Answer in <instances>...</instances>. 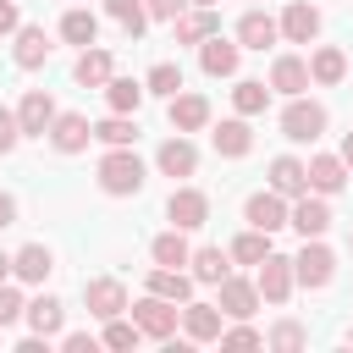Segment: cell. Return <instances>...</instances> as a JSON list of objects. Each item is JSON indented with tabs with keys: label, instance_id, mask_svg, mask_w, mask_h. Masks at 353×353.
Listing matches in <instances>:
<instances>
[{
	"label": "cell",
	"instance_id": "cell-38",
	"mask_svg": "<svg viewBox=\"0 0 353 353\" xmlns=\"http://www.w3.org/2000/svg\"><path fill=\"white\" fill-rule=\"evenodd\" d=\"M105 11L127 28V39H138L143 33V22H149V11H143V0H105Z\"/></svg>",
	"mask_w": 353,
	"mask_h": 353
},
{
	"label": "cell",
	"instance_id": "cell-7",
	"mask_svg": "<svg viewBox=\"0 0 353 353\" xmlns=\"http://www.w3.org/2000/svg\"><path fill=\"white\" fill-rule=\"evenodd\" d=\"M182 331H188V342H221V331H226V309L221 303H182Z\"/></svg>",
	"mask_w": 353,
	"mask_h": 353
},
{
	"label": "cell",
	"instance_id": "cell-4",
	"mask_svg": "<svg viewBox=\"0 0 353 353\" xmlns=\"http://www.w3.org/2000/svg\"><path fill=\"white\" fill-rule=\"evenodd\" d=\"M292 287H298V270H292V259L270 248V254L259 259V298H265V303H287V298H292Z\"/></svg>",
	"mask_w": 353,
	"mask_h": 353
},
{
	"label": "cell",
	"instance_id": "cell-31",
	"mask_svg": "<svg viewBox=\"0 0 353 353\" xmlns=\"http://www.w3.org/2000/svg\"><path fill=\"white\" fill-rule=\"evenodd\" d=\"M94 138H99V143H110V149H132V143H138V121H132V116H121V110H110V116L94 127Z\"/></svg>",
	"mask_w": 353,
	"mask_h": 353
},
{
	"label": "cell",
	"instance_id": "cell-51",
	"mask_svg": "<svg viewBox=\"0 0 353 353\" xmlns=\"http://www.w3.org/2000/svg\"><path fill=\"white\" fill-rule=\"evenodd\" d=\"M347 248H353V232H347Z\"/></svg>",
	"mask_w": 353,
	"mask_h": 353
},
{
	"label": "cell",
	"instance_id": "cell-39",
	"mask_svg": "<svg viewBox=\"0 0 353 353\" xmlns=\"http://www.w3.org/2000/svg\"><path fill=\"white\" fill-rule=\"evenodd\" d=\"M138 336H143V331H138V320H121V314H116V320H105V347L127 353V347H138Z\"/></svg>",
	"mask_w": 353,
	"mask_h": 353
},
{
	"label": "cell",
	"instance_id": "cell-37",
	"mask_svg": "<svg viewBox=\"0 0 353 353\" xmlns=\"http://www.w3.org/2000/svg\"><path fill=\"white\" fill-rule=\"evenodd\" d=\"M265 254H270V232H259V226H248V232L232 243V259H237V265H259Z\"/></svg>",
	"mask_w": 353,
	"mask_h": 353
},
{
	"label": "cell",
	"instance_id": "cell-43",
	"mask_svg": "<svg viewBox=\"0 0 353 353\" xmlns=\"http://www.w3.org/2000/svg\"><path fill=\"white\" fill-rule=\"evenodd\" d=\"M17 138H22L17 110H0V154H11V149H17Z\"/></svg>",
	"mask_w": 353,
	"mask_h": 353
},
{
	"label": "cell",
	"instance_id": "cell-22",
	"mask_svg": "<svg viewBox=\"0 0 353 353\" xmlns=\"http://www.w3.org/2000/svg\"><path fill=\"white\" fill-rule=\"evenodd\" d=\"M210 143H215V154H226V160H243V154L254 149V132H248V121L237 116V121H221V127L210 132Z\"/></svg>",
	"mask_w": 353,
	"mask_h": 353
},
{
	"label": "cell",
	"instance_id": "cell-34",
	"mask_svg": "<svg viewBox=\"0 0 353 353\" xmlns=\"http://www.w3.org/2000/svg\"><path fill=\"white\" fill-rule=\"evenodd\" d=\"M143 83H132V77H110L105 83V99H110V110H121V116H138V105H143Z\"/></svg>",
	"mask_w": 353,
	"mask_h": 353
},
{
	"label": "cell",
	"instance_id": "cell-49",
	"mask_svg": "<svg viewBox=\"0 0 353 353\" xmlns=\"http://www.w3.org/2000/svg\"><path fill=\"white\" fill-rule=\"evenodd\" d=\"M6 276H11V259H6V254H0V281H6Z\"/></svg>",
	"mask_w": 353,
	"mask_h": 353
},
{
	"label": "cell",
	"instance_id": "cell-28",
	"mask_svg": "<svg viewBox=\"0 0 353 353\" xmlns=\"http://www.w3.org/2000/svg\"><path fill=\"white\" fill-rule=\"evenodd\" d=\"M44 61H50V39H44V28H17V66L33 72V66H44Z\"/></svg>",
	"mask_w": 353,
	"mask_h": 353
},
{
	"label": "cell",
	"instance_id": "cell-50",
	"mask_svg": "<svg viewBox=\"0 0 353 353\" xmlns=\"http://www.w3.org/2000/svg\"><path fill=\"white\" fill-rule=\"evenodd\" d=\"M193 6H215V0H193Z\"/></svg>",
	"mask_w": 353,
	"mask_h": 353
},
{
	"label": "cell",
	"instance_id": "cell-46",
	"mask_svg": "<svg viewBox=\"0 0 353 353\" xmlns=\"http://www.w3.org/2000/svg\"><path fill=\"white\" fill-rule=\"evenodd\" d=\"M22 17H17V0H0V33H17Z\"/></svg>",
	"mask_w": 353,
	"mask_h": 353
},
{
	"label": "cell",
	"instance_id": "cell-6",
	"mask_svg": "<svg viewBox=\"0 0 353 353\" xmlns=\"http://www.w3.org/2000/svg\"><path fill=\"white\" fill-rule=\"evenodd\" d=\"M83 303H88L94 320H116L127 309V287L116 276H94V281H83Z\"/></svg>",
	"mask_w": 353,
	"mask_h": 353
},
{
	"label": "cell",
	"instance_id": "cell-44",
	"mask_svg": "<svg viewBox=\"0 0 353 353\" xmlns=\"http://www.w3.org/2000/svg\"><path fill=\"white\" fill-rule=\"evenodd\" d=\"M182 6H188V0H143V11H149V17H160V22H176V17H182Z\"/></svg>",
	"mask_w": 353,
	"mask_h": 353
},
{
	"label": "cell",
	"instance_id": "cell-19",
	"mask_svg": "<svg viewBox=\"0 0 353 353\" xmlns=\"http://www.w3.org/2000/svg\"><path fill=\"white\" fill-rule=\"evenodd\" d=\"M320 33V11L309 6V0H292L287 11H281V39H292V44H309Z\"/></svg>",
	"mask_w": 353,
	"mask_h": 353
},
{
	"label": "cell",
	"instance_id": "cell-11",
	"mask_svg": "<svg viewBox=\"0 0 353 353\" xmlns=\"http://www.w3.org/2000/svg\"><path fill=\"white\" fill-rule=\"evenodd\" d=\"M237 55H243V44H232V39H221V33H210V39L199 44V66H204L210 77H232V72H237Z\"/></svg>",
	"mask_w": 353,
	"mask_h": 353
},
{
	"label": "cell",
	"instance_id": "cell-35",
	"mask_svg": "<svg viewBox=\"0 0 353 353\" xmlns=\"http://www.w3.org/2000/svg\"><path fill=\"white\" fill-rule=\"evenodd\" d=\"M143 88H149V94H160V99L182 94V66H176V61H154V66H149V77H143Z\"/></svg>",
	"mask_w": 353,
	"mask_h": 353
},
{
	"label": "cell",
	"instance_id": "cell-9",
	"mask_svg": "<svg viewBox=\"0 0 353 353\" xmlns=\"http://www.w3.org/2000/svg\"><path fill=\"white\" fill-rule=\"evenodd\" d=\"M165 215H171V226L193 232V226H204V221H210V199H204L199 188H176V193L165 199Z\"/></svg>",
	"mask_w": 353,
	"mask_h": 353
},
{
	"label": "cell",
	"instance_id": "cell-23",
	"mask_svg": "<svg viewBox=\"0 0 353 353\" xmlns=\"http://www.w3.org/2000/svg\"><path fill=\"white\" fill-rule=\"evenodd\" d=\"M171 28H176V44H204L210 33H221V17H215V6H199L193 17H176Z\"/></svg>",
	"mask_w": 353,
	"mask_h": 353
},
{
	"label": "cell",
	"instance_id": "cell-18",
	"mask_svg": "<svg viewBox=\"0 0 353 353\" xmlns=\"http://www.w3.org/2000/svg\"><path fill=\"white\" fill-rule=\"evenodd\" d=\"M221 309H226V320H248V314L259 309V281L226 276V281H221Z\"/></svg>",
	"mask_w": 353,
	"mask_h": 353
},
{
	"label": "cell",
	"instance_id": "cell-24",
	"mask_svg": "<svg viewBox=\"0 0 353 353\" xmlns=\"http://www.w3.org/2000/svg\"><path fill=\"white\" fill-rule=\"evenodd\" d=\"M11 270H17L22 281H44V276L55 270V254H50L44 243H28V248H17V254H11Z\"/></svg>",
	"mask_w": 353,
	"mask_h": 353
},
{
	"label": "cell",
	"instance_id": "cell-1",
	"mask_svg": "<svg viewBox=\"0 0 353 353\" xmlns=\"http://www.w3.org/2000/svg\"><path fill=\"white\" fill-rule=\"evenodd\" d=\"M99 188H105L110 199L138 193V188H143V160H138L132 149H110V154L99 160Z\"/></svg>",
	"mask_w": 353,
	"mask_h": 353
},
{
	"label": "cell",
	"instance_id": "cell-16",
	"mask_svg": "<svg viewBox=\"0 0 353 353\" xmlns=\"http://www.w3.org/2000/svg\"><path fill=\"white\" fill-rule=\"evenodd\" d=\"M347 176H353V171H347L342 154H314V160H309V188H314V193H342Z\"/></svg>",
	"mask_w": 353,
	"mask_h": 353
},
{
	"label": "cell",
	"instance_id": "cell-14",
	"mask_svg": "<svg viewBox=\"0 0 353 353\" xmlns=\"http://www.w3.org/2000/svg\"><path fill=\"white\" fill-rule=\"evenodd\" d=\"M276 39H281V22H270L259 6L243 11V22H237V44H243V50H270Z\"/></svg>",
	"mask_w": 353,
	"mask_h": 353
},
{
	"label": "cell",
	"instance_id": "cell-21",
	"mask_svg": "<svg viewBox=\"0 0 353 353\" xmlns=\"http://www.w3.org/2000/svg\"><path fill=\"white\" fill-rule=\"evenodd\" d=\"M210 121V99L204 94H171V127L176 132H199Z\"/></svg>",
	"mask_w": 353,
	"mask_h": 353
},
{
	"label": "cell",
	"instance_id": "cell-8",
	"mask_svg": "<svg viewBox=\"0 0 353 353\" xmlns=\"http://www.w3.org/2000/svg\"><path fill=\"white\" fill-rule=\"evenodd\" d=\"M243 215H248V226H259V232H281V226L292 221V204L270 188V193H254V199L243 204Z\"/></svg>",
	"mask_w": 353,
	"mask_h": 353
},
{
	"label": "cell",
	"instance_id": "cell-32",
	"mask_svg": "<svg viewBox=\"0 0 353 353\" xmlns=\"http://www.w3.org/2000/svg\"><path fill=\"white\" fill-rule=\"evenodd\" d=\"M149 292H160V298H171V303H188V298H193V276L160 265V270H149Z\"/></svg>",
	"mask_w": 353,
	"mask_h": 353
},
{
	"label": "cell",
	"instance_id": "cell-10",
	"mask_svg": "<svg viewBox=\"0 0 353 353\" xmlns=\"http://www.w3.org/2000/svg\"><path fill=\"white\" fill-rule=\"evenodd\" d=\"M287 226H298L303 237H325V226H331V210H325V193H298V204H292V221Z\"/></svg>",
	"mask_w": 353,
	"mask_h": 353
},
{
	"label": "cell",
	"instance_id": "cell-52",
	"mask_svg": "<svg viewBox=\"0 0 353 353\" xmlns=\"http://www.w3.org/2000/svg\"><path fill=\"white\" fill-rule=\"evenodd\" d=\"M347 342H353V331H347Z\"/></svg>",
	"mask_w": 353,
	"mask_h": 353
},
{
	"label": "cell",
	"instance_id": "cell-17",
	"mask_svg": "<svg viewBox=\"0 0 353 353\" xmlns=\"http://www.w3.org/2000/svg\"><path fill=\"white\" fill-rule=\"evenodd\" d=\"M270 188H276L281 199L309 193V165H303V160H292V154H276V160H270Z\"/></svg>",
	"mask_w": 353,
	"mask_h": 353
},
{
	"label": "cell",
	"instance_id": "cell-12",
	"mask_svg": "<svg viewBox=\"0 0 353 353\" xmlns=\"http://www.w3.org/2000/svg\"><path fill=\"white\" fill-rule=\"evenodd\" d=\"M55 116H61V110H55V99H50L44 88H28V94H22V105H17L22 132H39V138L50 132V121H55Z\"/></svg>",
	"mask_w": 353,
	"mask_h": 353
},
{
	"label": "cell",
	"instance_id": "cell-26",
	"mask_svg": "<svg viewBox=\"0 0 353 353\" xmlns=\"http://www.w3.org/2000/svg\"><path fill=\"white\" fill-rule=\"evenodd\" d=\"M188 265H193V281H204V287H221L232 276V254H221V248H199Z\"/></svg>",
	"mask_w": 353,
	"mask_h": 353
},
{
	"label": "cell",
	"instance_id": "cell-29",
	"mask_svg": "<svg viewBox=\"0 0 353 353\" xmlns=\"http://www.w3.org/2000/svg\"><path fill=\"white\" fill-rule=\"evenodd\" d=\"M72 72H77V83H83V88H105V83H110V50H94V44H88V50L77 55V66H72Z\"/></svg>",
	"mask_w": 353,
	"mask_h": 353
},
{
	"label": "cell",
	"instance_id": "cell-41",
	"mask_svg": "<svg viewBox=\"0 0 353 353\" xmlns=\"http://www.w3.org/2000/svg\"><path fill=\"white\" fill-rule=\"evenodd\" d=\"M22 314H28V303H22V292L0 281V325H11V320H22Z\"/></svg>",
	"mask_w": 353,
	"mask_h": 353
},
{
	"label": "cell",
	"instance_id": "cell-48",
	"mask_svg": "<svg viewBox=\"0 0 353 353\" xmlns=\"http://www.w3.org/2000/svg\"><path fill=\"white\" fill-rule=\"evenodd\" d=\"M342 160H347V171H353V132L342 138Z\"/></svg>",
	"mask_w": 353,
	"mask_h": 353
},
{
	"label": "cell",
	"instance_id": "cell-5",
	"mask_svg": "<svg viewBox=\"0 0 353 353\" xmlns=\"http://www.w3.org/2000/svg\"><path fill=\"white\" fill-rule=\"evenodd\" d=\"M292 270H298V281H303V287H325V281L336 276V254H331L320 237H303V248H298Z\"/></svg>",
	"mask_w": 353,
	"mask_h": 353
},
{
	"label": "cell",
	"instance_id": "cell-33",
	"mask_svg": "<svg viewBox=\"0 0 353 353\" xmlns=\"http://www.w3.org/2000/svg\"><path fill=\"white\" fill-rule=\"evenodd\" d=\"M61 39H66V44H83V50H88V44L99 39V17H94V11H77V6H72V11L61 17Z\"/></svg>",
	"mask_w": 353,
	"mask_h": 353
},
{
	"label": "cell",
	"instance_id": "cell-45",
	"mask_svg": "<svg viewBox=\"0 0 353 353\" xmlns=\"http://www.w3.org/2000/svg\"><path fill=\"white\" fill-rule=\"evenodd\" d=\"M61 347H66V353H94V336H88V331H66Z\"/></svg>",
	"mask_w": 353,
	"mask_h": 353
},
{
	"label": "cell",
	"instance_id": "cell-13",
	"mask_svg": "<svg viewBox=\"0 0 353 353\" xmlns=\"http://www.w3.org/2000/svg\"><path fill=\"white\" fill-rule=\"evenodd\" d=\"M88 138H94V127H88V116H77V110H66V116H55V121H50V143H55L61 154L88 149Z\"/></svg>",
	"mask_w": 353,
	"mask_h": 353
},
{
	"label": "cell",
	"instance_id": "cell-40",
	"mask_svg": "<svg viewBox=\"0 0 353 353\" xmlns=\"http://www.w3.org/2000/svg\"><path fill=\"white\" fill-rule=\"evenodd\" d=\"M265 342H270V347H287V353H292V347H303V342H309V331H303L298 320H281V325H270V336H265Z\"/></svg>",
	"mask_w": 353,
	"mask_h": 353
},
{
	"label": "cell",
	"instance_id": "cell-47",
	"mask_svg": "<svg viewBox=\"0 0 353 353\" xmlns=\"http://www.w3.org/2000/svg\"><path fill=\"white\" fill-rule=\"evenodd\" d=\"M6 226H17V199H11V193H0V232H6Z\"/></svg>",
	"mask_w": 353,
	"mask_h": 353
},
{
	"label": "cell",
	"instance_id": "cell-27",
	"mask_svg": "<svg viewBox=\"0 0 353 353\" xmlns=\"http://www.w3.org/2000/svg\"><path fill=\"white\" fill-rule=\"evenodd\" d=\"M22 320H28L39 336H61V320H66V309H61L50 292H39V298L28 303V314H22Z\"/></svg>",
	"mask_w": 353,
	"mask_h": 353
},
{
	"label": "cell",
	"instance_id": "cell-3",
	"mask_svg": "<svg viewBox=\"0 0 353 353\" xmlns=\"http://www.w3.org/2000/svg\"><path fill=\"white\" fill-rule=\"evenodd\" d=\"M325 132V105H314V99H292L287 110H281V138H292V143H314Z\"/></svg>",
	"mask_w": 353,
	"mask_h": 353
},
{
	"label": "cell",
	"instance_id": "cell-30",
	"mask_svg": "<svg viewBox=\"0 0 353 353\" xmlns=\"http://www.w3.org/2000/svg\"><path fill=\"white\" fill-rule=\"evenodd\" d=\"M309 77H314V83H342V77H347V55H342L336 44H320V50L309 55Z\"/></svg>",
	"mask_w": 353,
	"mask_h": 353
},
{
	"label": "cell",
	"instance_id": "cell-42",
	"mask_svg": "<svg viewBox=\"0 0 353 353\" xmlns=\"http://www.w3.org/2000/svg\"><path fill=\"white\" fill-rule=\"evenodd\" d=\"M221 342H226V347H259L265 336H259L254 325H226V331H221Z\"/></svg>",
	"mask_w": 353,
	"mask_h": 353
},
{
	"label": "cell",
	"instance_id": "cell-20",
	"mask_svg": "<svg viewBox=\"0 0 353 353\" xmlns=\"http://www.w3.org/2000/svg\"><path fill=\"white\" fill-rule=\"evenodd\" d=\"M270 88L287 94V99H298V94L309 88V61H298V55H276V66H270Z\"/></svg>",
	"mask_w": 353,
	"mask_h": 353
},
{
	"label": "cell",
	"instance_id": "cell-36",
	"mask_svg": "<svg viewBox=\"0 0 353 353\" xmlns=\"http://www.w3.org/2000/svg\"><path fill=\"white\" fill-rule=\"evenodd\" d=\"M232 105H237V116H259V110L270 105V88H265L259 77H243V83L232 88Z\"/></svg>",
	"mask_w": 353,
	"mask_h": 353
},
{
	"label": "cell",
	"instance_id": "cell-2",
	"mask_svg": "<svg viewBox=\"0 0 353 353\" xmlns=\"http://www.w3.org/2000/svg\"><path fill=\"white\" fill-rule=\"evenodd\" d=\"M132 320H138V331H143V336H154V342H171V336H176V320H182V309H176L171 298L149 292L143 303H132Z\"/></svg>",
	"mask_w": 353,
	"mask_h": 353
},
{
	"label": "cell",
	"instance_id": "cell-15",
	"mask_svg": "<svg viewBox=\"0 0 353 353\" xmlns=\"http://www.w3.org/2000/svg\"><path fill=\"white\" fill-rule=\"evenodd\" d=\"M154 165H160L165 176H193V171H199V149H193V143L176 132V138H165V143H160Z\"/></svg>",
	"mask_w": 353,
	"mask_h": 353
},
{
	"label": "cell",
	"instance_id": "cell-25",
	"mask_svg": "<svg viewBox=\"0 0 353 353\" xmlns=\"http://www.w3.org/2000/svg\"><path fill=\"white\" fill-rule=\"evenodd\" d=\"M149 254H154V265H171V270H182V265L193 259V248H188V237H182V226H171V232H160V237L149 243Z\"/></svg>",
	"mask_w": 353,
	"mask_h": 353
}]
</instances>
